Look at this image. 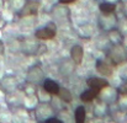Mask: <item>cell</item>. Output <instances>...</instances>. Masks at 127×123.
Masks as SVG:
<instances>
[{
    "instance_id": "cell-5",
    "label": "cell",
    "mask_w": 127,
    "mask_h": 123,
    "mask_svg": "<svg viewBox=\"0 0 127 123\" xmlns=\"http://www.w3.org/2000/svg\"><path fill=\"white\" fill-rule=\"evenodd\" d=\"M57 36V27L53 24H48L35 31V38L38 41H51Z\"/></svg>"
},
{
    "instance_id": "cell-12",
    "label": "cell",
    "mask_w": 127,
    "mask_h": 123,
    "mask_svg": "<svg viewBox=\"0 0 127 123\" xmlns=\"http://www.w3.org/2000/svg\"><path fill=\"white\" fill-rule=\"evenodd\" d=\"M117 96H119L117 90H116L115 87H112V86H110V85H109V86H106L105 89H102V90L100 91L99 98H101V100H102V101H105L106 103L111 105V103L116 102Z\"/></svg>"
},
{
    "instance_id": "cell-16",
    "label": "cell",
    "mask_w": 127,
    "mask_h": 123,
    "mask_svg": "<svg viewBox=\"0 0 127 123\" xmlns=\"http://www.w3.org/2000/svg\"><path fill=\"white\" fill-rule=\"evenodd\" d=\"M42 89L48 92L49 95L52 96H57L59 90H61V85L57 81H54L53 79H48V78H44V80L42 81Z\"/></svg>"
},
{
    "instance_id": "cell-6",
    "label": "cell",
    "mask_w": 127,
    "mask_h": 123,
    "mask_svg": "<svg viewBox=\"0 0 127 123\" xmlns=\"http://www.w3.org/2000/svg\"><path fill=\"white\" fill-rule=\"evenodd\" d=\"M20 87V81L15 75H5L0 79V91L4 94L12 92Z\"/></svg>"
},
{
    "instance_id": "cell-23",
    "label": "cell",
    "mask_w": 127,
    "mask_h": 123,
    "mask_svg": "<svg viewBox=\"0 0 127 123\" xmlns=\"http://www.w3.org/2000/svg\"><path fill=\"white\" fill-rule=\"evenodd\" d=\"M59 98H61V101H63L64 103H70L72 101H73V94H72V91L69 90V89H67V87H62L61 86V90H59V92H58V95H57Z\"/></svg>"
},
{
    "instance_id": "cell-4",
    "label": "cell",
    "mask_w": 127,
    "mask_h": 123,
    "mask_svg": "<svg viewBox=\"0 0 127 123\" xmlns=\"http://www.w3.org/2000/svg\"><path fill=\"white\" fill-rule=\"evenodd\" d=\"M44 78H46L44 72L40 65H32L26 72V82L38 85V84H42Z\"/></svg>"
},
{
    "instance_id": "cell-27",
    "label": "cell",
    "mask_w": 127,
    "mask_h": 123,
    "mask_svg": "<svg viewBox=\"0 0 127 123\" xmlns=\"http://www.w3.org/2000/svg\"><path fill=\"white\" fill-rule=\"evenodd\" d=\"M52 122H54V123H57V122H61V123H63V120H61V118H58V117H49V118H47L46 121H44V123H52Z\"/></svg>"
},
{
    "instance_id": "cell-22",
    "label": "cell",
    "mask_w": 127,
    "mask_h": 123,
    "mask_svg": "<svg viewBox=\"0 0 127 123\" xmlns=\"http://www.w3.org/2000/svg\"><path fill=\"white\" fill-rule=\"evenodd\" d=\"M116 9H117V4H114V2L101 1L99 4V10L102 14H114L116 12Z\"/></svg>"
},
{
    "instance_id": "cell-15",
    "label": "cell",
    "mask_w": 127,
    "mask_h": 123,
    "mask_svg": "<svg viewBox=\"0 0 127 123\" xmlns=\"http://www.w3.org/2000/svg\"><path fill=\"white\" fill-rule=\"evenodd\" d=\"M69 55H70V59L77 64V65H80L84 60V48L83 46L80 44H74L72 48H70V52H69Z\"/></svg>"
},
{
    "instance_id": "cell-26",
    "label": "cell",
    "mask_w": 127,
    "mask_h": 123,
    "mask_svg": "<svg viewBox=\"0 0 127 123\" xmlns=\"http://www.w3.org/2000/svg\"><path fill=\"white\" fill-rule=\"evenodd\" d=\"M116 103L120 106V108L122 111H126L127 110V94H121L117 96V100H116Z\"/></svg>"
},
{
    "instance_id": "cell-3",
    "label": "cell",
    "mask_w": 127,
    "mask_h": 123,
    "mask_svg": "<svg viewBox=\"0 0 127 123\" xmlns=\"http://www.w3.org/2000/svg\"><path fill=\"white\" fill-rule=\"evenodd\" d=\"M33 110L36 120L40 122H44L47 118L54 116V108L51 106L49 101H40Z\"/></svg>"
},
{
    "instance_id": "cell-18",
    "label": "cell",
    "mask_w": 127,
    "mask_h": 123,
    "mask_svg": "<svg viewBox=\"0 0 127 123\" xmlns=\"http://www.w3.org/2000/svg\"><path fill=\"white\" fill-rule=\"evenodd\" d=\"M99 95H100L99 91L89 87V89H86L84 91H82V94L79 95V98H80L82 102L88 103V102H94L96 98H99Z\"/></svg>"
},
{
    "instance_id": "cell-10",
    "label": "cell",
    "mask_w": 127,
    "mask_h": 123,
    "mask_svg": "<svg viewBox=\"0 0 127 123\" xmlns=\"http://www.w3.org/2000/svg\"><path fill=\"white\" fill-rule=\"evenodd\" d=\"M38 48H40V44H38V42H37L36 38L35 40H31V38L30 40H25L24 42L20 43V49L26 55L36 54L38 52Z\"/></svg>"
},
{
    "instance_id": "cell-25",
    "label": "cell",
    "mask_w": 127,
    "mask_h": 123,
    "mask_svg": "<svg viewBox=\"0 0 127 123\" xmlns=\"http://www.w3.org/2000/svg\"><path fill=\"white\" fill-rule=\"evenodd\" d=\"M117 30L125 37H127V16L126 15H124L120 20H117Z\"/></svg>"
},
{
    "instance_id": "cell-20",
    "label": "cell",
    "mask_w": 127,
    "mask_h": 123,
    "mask_svg": "<svg viewBox=\"0 0 127 123\" xmlns=\"http://www.w3.org/2000/svg\"><path fill=\"white\" fill-rule=\"evenodd\" d=\"M78 35L82 38H90V37H93L95 35V27L93 25H90V24L82 25L78 28Z\"/></svg>"
},
{
    "instance_id": "cell-9",
    "label": "cell",
    "mask_w": 127,
    "mask_h": 123,
    "mask_svg": "<svg viewBox=\"0 0 127 123\" xmlns=\"http://www.w3.org/2000/svg\"><path fill=\"white\" fill-rule=\"evenodd\" d=\"M41 7V0H27L22 11L19 14L21 17H29V16H37Z\"/></svg>"
},
{
    "instance_id": "cell-19",
    "label": "cell",
    "mask_w": 127,
    "mask_h": 123,
    "mask_svg": "<svg viewBox=\"0 0 127 123\" xmlns=\"http://www.w3.org/2000/svg\"><path fill=\"white\" fill-rule=\"evenodd\" d=\"M107 40L110 42V44H117V43H124L125 42V36L117 30V28H114L111 31L107 32Z\"/></svg>"
},
{
    "instance_id": "cell-29",
    "label": "cell",
    "mask_w": 127,
    "mask_h": 123,
    "mask_svg": "<svg viewBox=\"0 0 127 123\" xmlns=\"http://www.w3.org/2000/svg\"><path fill=\"white\" fill-rule=\"evenodd\" d=\"M4 50H5V46H4V42L0 40V55L4 54Z\"/></svg>"
},
{
    "instance_id": "cell-21",
    "label": "cell",
    "mask_w": 127,
    "mask_h": 123,
    "mask_svg": "<svg viewBox=\"0 0 127 123\" xmlns=\"http://www.w3.org/2000/svg\"><path fill=\"white\" fill-rule=\"evenodd\" d=\"M27 0H7V5H9V9L15 12V14H20L25 6Z\"/></svg>"
},
{
    "instance_id": "cell-13",
    "label": "cell",
    "mask_w": 127,
    "mask_h": 123,
    "mask_svg": "<svg viewBox=\"0 0 127 123\" xmlns=\"http://www.w3.org/2000/svg\"><path fill=\"white\" fill-rule=\"evenodd\" d=\"M5 95H6V102L10 106L19 107V106L24 105V98H25L24 91H19V89H17V90L9 92V94H5Z\"/></svg>"
},
{
    "instance_id": "cell-2",
    "label": "cell",
    "mask_w": 127,
    "mask_h": 123,
    "mask_svg": "<svg viewBox=\"0 0 127 123\" xmlns=\"http://www.w3.org/2000/svg\"><path fill=\"white\" fill-rule=\"evenodd\" d=\"M117 17L114 14H102L97 17V27L105 32H109L114 28H117Z\"/></svg>"
},
{
    "instance_id": "cell-14",
    "label": "cell",
    "mask_w": 127,
    "mask_h": 123,
    "mask_svg": "<svg viewBox=\"0 0 127 123\" xmlns=\"http://www.w3.org/2000/svg\"><path fill=\"white\" fill-rule=\"evenodd\" d=\"M95 69H96V72H97L100 75H102V76H105V78L114 74V65H112L110 62L104 60V59L96 60Z\"/></svg>"
},
{
    "instance_id": "cell-28",
    "label": "cell",
    "mask_w": 127,
    "mask_h": 123,
    "mask_svg": "<svg viewBox=\"0 0 127 123\" xmlns=\"http://www.w3.org/2000/svg\"><path fill=\"white\" fill-rule=\"evenodd\" d=\"M75 1H78V0H58V2H61V4H65V5L74 4Z\"/></svg>"
},
{
    "instance_id": "cell-32",
    "label": "cell",
    "mask_w": 127,
    "mask_h": 123,
    "mask_svg": "<svg viewBox=\"0 0 127 123\" xmlns=\"http://www.w3.org/2000/svg\"><path fill=\"white\" fill-rule=\"evenodd\" d=\"M0 21H1V16H0Z\"/></svg>"
},
{
    "instance_id": "cell-1",
    "label": "cell",
    "mask_w": 127,
    "mask_h": 123,
    "mask_svg": "<svg viewBox=\"0 0 127 123\" xmlns=\"http://www.w3.org/2000/svg\"><path fill=\"white\" fill-rule=\"evenodd\" d=\"M106 57L114 67H119L124 63H127V46L125 43L110 44L106 50Z\"/></svg>"
},
{
    "instance_id": "cell-24",
    "label": "cell",
    "mask_w": 127,
    "mask_h": 123,
    "mask_svg": "<svg viewBox=\"0 0 127 123\" xmlns=\"http://www.w3.org/2000/svg\"><path fill=\"white\" fill-rule=\"evenodd\" d=\"M74 121L77 123H84L86 121V110L83 105L78 106L74 110Z\"/></svg>"
},
{
    "instance_id": "cell-30",
    "label": "cell",
    "mask_w": 127,
    "mask_h": 123,
    "mask_svg": "<svg viewBox=\"0 0 127 123\" xmlns=\"http://www.w3.org/2000/svg\"><path fill=\"white\" fill-rule=\"evenodd\" d=\"M122 11H124V14L127 16V1L126 2H124V7H122Z\"/></svg>"
},
{
    "instance_id": "cell-31",
    "label": "cell",
    "mask_w": 127,
    "mask_h": 123,
    "mask_svg": "<svg viewBox=\"0 0 127 123\" xmlns=\"http://www.w3.org/2000/svg\"><path fill=\"white\" fill-rule=\"evenodd\" d=\"M104 1H109V2H114V4H119V2H121L122 0H104Z\"/></svg>"
},
{
    "instance_id": "cell-11",
    "label": "cell",
    "mask_w": 127,
    "mask_h": 123,
    "mask_svg": "<svg viewBox=\"0 0 127 123\" xmlns=\"http://www.w3.org/2000/svg\"><path fill=\"white\" fill-rule=\"evenodd\" d=\"M86 85H88V87H91L100 92L102 89L109 86L110 82L105 76H91V78L86 79Z\"/></svg>"
},
{
    "instance_id": "cell-7",
    "label": "cell",
    "mask_w": 127,
    "mask_h": 123,
    "mask_svg": "<svg viewBox=\"0 0 127 123\" xmlns=\"http://www.w3.org/2000/svg\"><path fill=\"white\" fill-rule=\"evenodd\" d=\"M77 64L69 58H64L59 65H58V72L61 74L62 78H70L74 73H75V69H77Z\"/></svg>"
},
{
    "instance_id": "cell-17",
    "label": "cell",
    "mask_w": 127,
    "mask_h": 123,
    "mask_svg": "<svg viewBox=\"0 0 127 123\" xmlns=\"http://www.w3.org/2000/svg\"><path fill=\"white\" fill-rule=\"evenodd\" d=\"M94 115L95 117H105L109 115V103L102 101L101 98H96V102L94 103Z\"/></svg>"
},
{
    "instance_id": "cell-8",
    "label": "cell",
    "mask_w": 127,
    "mask_h": 123,
    "mask_svg": "<svg viewBox=\"0 0 127 123\" xmlns=\"http://www.w3.org/2000/svg\"><path fill=\"white\" fill-rule=\"evenodd\" d=\"M51 16L59 20V21H64V20H68L70 17V9L68 7V5L65 4H56L52 10H51Z\"/></svg>"
}]
</instances>
